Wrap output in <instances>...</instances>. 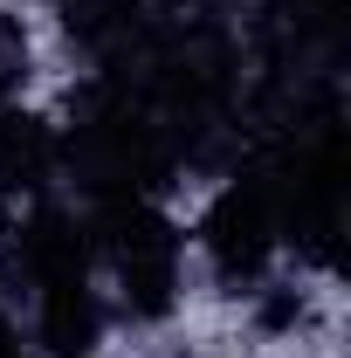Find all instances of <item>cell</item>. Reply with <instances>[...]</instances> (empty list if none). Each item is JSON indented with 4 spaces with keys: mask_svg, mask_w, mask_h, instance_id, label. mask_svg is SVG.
Returning a JSON list of instances; mask_svg holds the SVG:
<instances>
[{
    "mask_svg": "<svg viewBox=\"0 0 351 358\" xmlns=\"http://www.w3.org/2000/svg\"><path fill=\"white\" fill-rule=\"evenodd\" d=\"M89 248L110 262L117 289H124V310L131 317H166L179 303V227L145 207V200H110L96 221H89Z\"/></svg>",
    "mask_w": 351,
    "mask_h": 358,
    "instance_id": "1",
    "label": "cell"
},
{
    "mask_svg": "<svg viewBox=\"0 0 351 358\" xmlns=\"http://www.w3.org/2000/svg\"><path fill=\"white\" fill-rule=\"evenodd\" d=\"M200 241H207V262L227 289H248L262 282L268 255L282 241V200H275V173H241L227 179L200 221Z\"/></svg>",
    "mask_w": 351,
    "mask_h": 358,
    "instance_id": "2",
    "label": "cell"
},
{
    "mask_svg": "<svg viewBox=\"0 0 351 358\" xmlns=\"http://www.w3.org/2000/svg\"><path fill=\"white\" fill-rule=\"evenodd\" d=\"M7 275H28L35 289L62 282V275H89V227L62 207H42L14 227V248H7Z\"/></svg>",
    "mask_w": 351,
    "mask_h": 358,
    "instance_id": "3",
    "label": "cell"
},
{
    "mask_svg": "<svg viewBox=\"0 0 351 358\" xmlns=\"http://www.w3.org/2000/svg\"><path fill=\"white\" fill-rule=\"evenodd\" d=\"M35 338H42L55 358H83L89 345L103 338V303H96L89 275L42 282V317H35Z\"/></svg>",
    "mask_w": 351,
    "mask_h": 358,
    "instance_id": "4",
    "label": "cell"
},
{
    "mask_svg": "<svg viewBox=\"0 0 351 358\" xmlns=\"http://www.w3.org/2000/svg\"><path fill=\"white\" fill-rule=\"evenodd\" d=\"M48 173H55L48 124L21 117V110H0V186H42Z\"/></svg>",
    "mask_w": 351,
    "mask_h": 358,
    "instance_id": "5",
    "label": "cell"
},
{
    "mask_svg": "<svg viewBox=\"0 0 351 358\" xmlns=\"http://www.w3.org/2000/svg\"><path fill=\"white\" fill-rule=\"evenodd\" d=\"M55 7H62V28H69L83 48H117V42H131L138 0H55Z\"/></svg>",
    "mask_w": 351,
    "mask_h": 358,
    "instance_id": "6",
    "label": "cell"
},
{
    "mask_svg": "<svg viewBox=\"0 0 351 358\" xmlns=\"http://www.w3.org/2000/svg\"><path fill=\"white\" fill-rule=\"evenodd\" d=\"M21 83H28V28L0 14V96H14Z\"/></svg>",
    "mask_w": 351,
    "mask_h": 358,
    "instance_id": "7",
    "label": "cell"
},
{
    "mask_svg": "<svg viewBox=\"0 0 351 358\" xmlns=\"http://www.w3.org/2000/svg\"><path fill=\"white\" fill-rule=\"evenodd\" d=\"M262 324H268V331L303 324V296H296V289H268V296H262Z\"/></svg>",
    "mask_w": 351,
    "mask_h": 358,
    "instance_id": "8",
    "label": "cell"
},
{
    "mask_svg": "<svg viewBox=\"0 0 351 358\" xmlns=\"http://www.w3.org/2000/svg\"><path fill=\"white\" fill-rule=\"evenodd\" d=\"M0 358H21V345H14V331L0 324Z\"/></svg>",
    "mask_w": 351,
    "mask_h": 358,
    "instance_id": "9",
    "label": "cell"
}]
</instances>
